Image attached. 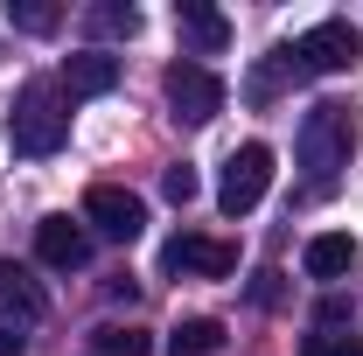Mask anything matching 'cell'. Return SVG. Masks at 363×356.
<instances>
[{
  "label": "cell",
  "mask_w": 363,
  "mask_h": 356,
  "mask_svg": "<svg viewBox=\"0 0 363 356\" xmlns=\"http://www.w3.org/2000/svg\"><path fill=\"white\" fill-rule=\"evenodd\" d=\"M301 168L315 189H335V175L350 168V154H357V112L350 105H335V98H321L308 105V119H301Z\"/></svg>",
  "instance_id": "cell-1"
},
{
  "label": "cell",
  "mask_w": 363,
  "mask_h": 356,
  "mask_svg": "<svg viewBox=\"0 0 363 356\" xmlns=\"http://www.w3.org/2000/svg\"><path fill=\"white\" fill-rule=\"evenodd\" d=\"M161 272H182V279H224V272H238V245L182 230V238H168V252H161Z\"/></svg>",
  "instance_id": "cell-7"
},
{
  "label": "cell",
  "mask_w": 363,
  "mask_h": 356,
  "mask_svg": "<svg viewBox=\"0 0 363 356\" xmlns=\"http://www.w3.org/2000/svg\"><path fill=\"white\" fill-rule=\"evenodd\" d=\"M43 314H49L43 279L28 266H14V259H0V328H28V321H43Z\"/></svg>",
  "instance_id": "cell-8"
},
{
  "label": "cell",
  "mask_w": 363,
  "mask_h": 356,
  "mask_svg": "<svg viewBox=\"0 0 363 356\" xmlns=\"http://www.w3.org/2000/svg\"><path fill=\"white\" fill-rule=\"evenodd\" d=\"M294 63H301V70H315V77H342V70H357V63H363V35H357V21H342V14L315 21V28L294 43Z\"/></svg>",
  "instance_id": "cell-4"
},
{
  "label": "cell",
  "mask_w": 363,
  "mask_h": 356,
  "mask_svg": "<svg viewBox=\"0 0 363 356\" xmlns=\"http://www.w3.org/2000/svg\"><path fill=\"white\" fill-rule=\"evenodd\" d=\"M175 28L196 43V56H224L230 49V21L210 7V0H175Z\"/></svg>",
  "instance_id": "cell-11"
},
{
  "label": "cell",
  "mask_w": 363,
  "mask_h": 356,
  "mask_svg": "<svg viewBox=\"0 0 363 356\" xmlns=\"http://www.w3.org/2000/svg\"><path fill=\"white\" fill-rule=\"evenodd\" d=\"M84 223H98V238H112V245H133L147 230V203L133 189H119V182H98L84 196Z\"/></svg>",
  "instance_id": "cell-6"
},
{
  "label": "cell",
  "mask_w": 363,
  "mask_h": 356,
  "mask_svg": "<svg viewBox=\"0 0 363 356\" xmlns=\"http://www.w3.org/2000/svg\"><path fill=\"white\" fill-rule=\"evenodd\" d=\"M112 84H119V56H105V49L63 56V98H70V105H77V98H105Z\"/></svg>",
  "instance_id": "cell-10"
},
{
  "label": "cell",
  "mask_w": 363,
  "mask_h": 356,
  "mask_svg": "<svg viewBox=\"0 0 363 356\" xmlns=\"http://www.w3.org/2000/svg\"><path fill=\"white\" fill-rule=\"evenodd\" d=\"M21 343H28V335H14V328H0V356H21Z\"/></svg>",
  "instance_id": "cell-19"
},
{
  "label": "cell",
  "mask_w": 363,
  "mask_h": 356,
  "mask_svg": "<svg viewBox=\"0 0 363 356\" xmlns=\"http://www.w3.org/2000/svg\"><path fill=\"white\" fill-rule=\"evenodd\" d=\"M35 252H43L49 272H77V266H91V238H84L70 217H43V223H35Z\"/></svg>",
  "instance_id": "cell-9"
},
{
  "label": "cell",
  "mask_w": 363,
  "mask_h": 356,
  "mask_svg": "<svg viewBox=\"0 0 363 356\" xmlns=\"http://www.w3.org/2000/svg\"><path fill=\"white\" fill-rule=\"evenodd\" d=\"M84 28H91V35H140V7H126V0H98V7H84Z\"/></svg>",
  "instance_id": "cell-14"
},
{
  "label": "cell",
  "mask_w": 363,
  "mask_h": 356,
  "mask_svg": "<svg viewBox=\"0 0 363 356\" xmlns=\"http://www.w3.org/2000/svg\"><path fill=\"white\" fill-rule=\"evenodd\" d=\"M301 356H363V350L350 343V335H328V328H315V335L301 343Z\"/></svg>",
  "instance_id": "cell-18"
},
{
  "label": "cell",
  "mask_w": 363,
  "mask_h": 356,
  "mask_svg": "<svg viewBox=\"0 0 363 356\" xmlns=\"http://www.w3.org/2000/svg\"><path fill=\"white\" fill-rule=\"evenodd\" d=\"M161 196H168V203H196V196H203V175H196L189 161H175V168L161 175Z\"/></svg>",
  "instance_id": "cell-17"
},
{
  "label": "cell",
  "mask_w": 363,
  "mask_h": 356,
  "mask_svg": "<svg viewBox=\"0 0 363 356\" xmlns=\"http://www.w3.org/2000/svg\"><path fill=\"white\" fill-rule=\"evenodd\" d=\"M224 350V321L217 314H189L168 328V356H217Z\"/></svg>",
  "instance_id": "cell-13"
},
{
  "label": "cell",
  "mask_w": 363,
  "mask_h": 356,
  "mask_svg": "<svg viewBox=\"0 0 363 356\" xmlns=\"http://www.w3.org/2000/svg\"><path fill=\"white\" fill-rule=\"evenodd\" d=\"M301 266H308V279H342V272L357 266V238L350 230H321V238H308Z\"/></svg>",
  "instance_id": "cell-12"
},
{
  "label": "cell",
  "mask_w": 363,
  "mask_h": 356,
  "mask_svg": "<svg viewBox=\"0 0 363 356\" xmlns=\"http://www.w3.org/2000/svg\"><path fill=\"white\" fill-rule=\"evenodd\" d=\"M7 21L21 35H56L63 28V7H49V0H7Z\"/></svg>",
  "instance_id": "cell-15"
},
{
  "label": "cell",
  "mask_w": 363,
  "mask_h": 356,
  "mask_svg": "<svg viewBox=\"0 0 363 356\" xmlns=\"http://www.w3.org/2000/svg\"><path fill=\"white\" fill-rule=\"evenodd\" d=\"M91 350L98 356H147V328H119V321H105V328H91Z\"/></svg>",
  "instance_id": "cell-16"
},
{
  "label": "cell",
  "mask_w": 363,
  "mask_h": 356,
  "mask_svg": "<svg viewBox=\"0 0 363 356\" xmlns=\"http://www.w3.org/2000/svg\"><path fill=\"white\" fill-rule=\"evenodd\" d=\"M63 140H70V112H63V98L49 84H28L7 105V147H14L21 161H49Z\"/></svg>",
  "instance_id": "cell-2"
},
{
  "label": "cell",
  "mask_w": 363,
  "mask_h": 356,
  "mask_svg": "<svg viewBox=\"0 0 363 356\" xmlns=\"http://www.w3.org/2000/svg\"><path fill=\"white\" fill-rule=\"evenodd\" d=\"M266 189H272V147L266 140L230 147L224 182H217V210H224V217H252V210L266 203Z\"/></svg>",
  "instance_id": "cell-3"
},
{
  "label": "cell",
  "mask_w": 363,
  "mask_h": 356,
  "mask_svg": "<svg viewBox=\"0 0 363 356\" xmlns=\"http://www.w3.org/2000/svg\"><path fill=\"white\" fill-rule=\"evenodd\" d=\"M161 91H168V112H175L182 126H210L224 112V77L210 63H168Z\"/></svg>",
  "instance_id": "cell-5"
}]
</instances>
